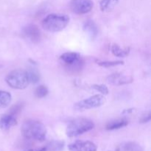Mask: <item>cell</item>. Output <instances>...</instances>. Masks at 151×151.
<instances>
[{
  "instance_id": "cell-23",
  "label": "cell",
  "mask_w": 151,
  "mask_h": 151,
  "mask_svg": "<svg viewBox=\"0 0 151 151\" xmlns=\"http://www.w3.org/2000/svg\"><path fill=\"white\" fill-rule=\"evenodd\" d=\"M22 107H23V104L22 103H17L16 105L13 106V107L10 109V112L9 114L13 116H16L18 114H19L21 112V111L22 110Z\"/></svg>"
},
{
  "instance_id": "cell-19",
  "label": "cell",
  "mask_w": 151,
  "mask_h": 151,
  "mask_svg": "<svg viewBox=\"0 0 151 151\" xmlns=\"http://www.w3.org/2000/svg\"><path fill=\"white\" fill-rule=\"evenodd\" d=\"M28 75V78H29V81L31 83H37L40 80V75L34 69H30L29 70L27 71Z\"/></svg>"
},
{
  "instance_id": "cell-17",
  "label": "cell",
  "mask_w": 151,
  "mask_h": 151,
  "mask_svg": "<svg viewBox=\"0 0 151 151\" xmlns=\"http://www.w3.org/2000/svg\"><path fill=\"white\" fill-rule=\"evenodd\" d=\"M121 151H143V148L138 143L128 142L122 145Z\"/></svg>"
},
{
  "instance_id": "cell-18",
  "label": "cell",
  "mask_w": 151,
  "mask_h": 151,
  "mask_svg": "<svg viewBox=\"0 0 151 151\" xmlns=\"http://www.w3.org/2000/svg\"><path fill=\"white\" fill-rule=\"evenodd\" d=\"M47 151H61L64 147V142L52 141L45 146Z\"/></svg>"
},
{
  "instance_id": "cell-13",
  "label": "cell",
  "mask_w": 151,
  "mask_h": 151,
  "mask_svg": "<svg viewBox=\"0 0 151 151\" xmlns=\"http://www.w3.org/2000/svg\"><path fill=\"white\" fill-rule=\"evenodd\" d=\"M128 124V121L125 118L122 119H117L114 120L110 121L108 122L106 125V128L108 131H114V130H118L120 128L127 126Z\"/></svg>"
},
{
  "instance_id": "cell-16",
  "label": "cell",
  "mask_w": 151,
  "mask_h": 151,
  "mask_svg": "<svg viewBox=\"0 0 151 151\" xmlns=\"http://www.w3.org/2000/svg\"><path fill=\"white\" fill-rule=\"evenodd\" d=\"M11 99L12 97L10 93L0 90V109L7 107L11 102Z\"/></svg>"
},
{
  "instance_id": "cell-8",
  "label": "cell",
  "mask_w": 151,
  "mask_h": 151,
  "mask_svg": "<svg viewBox=\"0 0 151 151\" xmlns=\"http://www.w3.org/2000/svg\"><path fill=\"white\" fill-rule=\"evenodd\" d=\"M134 79L131 75H127L122 73H114L107 78L109 83L114 86H122L131 83Z\"/></svg>"
},
{
  "instance_id": "cell-3",
  "label": "cell",
  "mask_w": 151,
  "mask_h": 151,
  "mask_svg": "<svg viewBox=\"0 0 151 151\" xmlns=\"http://www.w3.org/2000/svg\"><path fill=\"white\" fill-rule=\"evenodd\" d=\"M94 128V124L87 118H77L70 121L66 127V135L69 137H75L82 135Z\"/></svg>"
},
{
  "instance_id": "cell-12",
  "label": "cell",
  "mask_w": 151,
  "mask_h": 151,
  "mask_svg": "<svg viewBox=\"0 0 151 151\" xmlns=\"http://www.w3.org/2000/svg\"><path fill=\"white\" fill-rule=\"evenodd\" d=\"M83 30L87 33V35L91 38V39L94 40L97 38L98 35V27L95 22L92 20H88L84 23Z\"/></svg>"
},
{
  "instance_id": "cell-24",
  "label": "cell",
  "mask_w": 151,
  "mask_h": 151,
  "mask_svg": "<svg viewBox=\"0 0 151 151\" xmlns=\"http://www.w3.org/2000/svg\"><path fill=\"white\" fill-rule=\"evenodd\" d=\"M150 119H151V114L150 112H148L147 114L142 116L141 119H140V122H141V123H147V122H150Z\"/></svg>"
},
{
  "instance_id": "cell-20",
  "label": "cell",
  "mask_w": 151,
  "mask_h": 151,
  "mask_svg": "<svg viewBox=\"0 0 151 151\" xmlns=\"http://www.w3.org/2000/svg\"><path fill=\"white\" fill-rule=\"evenodd\" d=\"M96 63L99 66L105 68L112 67V66H116L119 65L124 64V62L122 60H116V61H100L99 60H96Z\"/></svg>"
},
{
  "instance_id": "cell-15",
  "label": "cell",
  "mask_w": 151,
  "mask_h": 151,
  "mask_svg": "<svg viewBox=\"0 0 151 151\" xmlns=\"http://www.w3.org/2000/svg\"><path fill=\"white\" fill-rule=\"evenodd\" d=\"M119 0H101L100 3V10L103 12H109L113 10Z\"/></svg>"
},
{
  "instance_id": "cell-21",
  "label": "cell",
  "mask_w": 151,
  "mask_h": 151,
  "mask_svg": "<svg viewBox=\"0 0 151 151\" xmlns=\"http://www.w3.org/2000/svg\"><path fill=\"white\" fill-rule=\"evenodd\" d=\"M48 88L45 86H39L38 88L35 89V94L38 98H43V97H46L48 94Z\"/></svg>"
},
{
  "instance_id": "cell-11",
  "label": "cell",
  "mask_w": 151,
  "mask_h": 151,
  "mask_svg": "<svg viewBox=\"0 0 151 151\" xmlns=\"http://www.w3.org/2000/svg\"><path fill=\"white\" fill-rule=\"evenodd\" d=\"M17 124V119L10 114H0V129L7 131Z\"/></svg>"
},
{
  "instance_id": "cell-4",
  "label": "cell",
  "mask_w": 151,
  "mask_h": 151,
  "mask_svg": "<svg viewBox=\"0 0 151 151\" xmlns=\"http://www.w3.org/2000/svg\"><path fill=\"white\" fill-rule=\"evenodd\" d=\"M6 83L15 89H24L29 85V81L27 71L16 69L7 75Z\"/></svg>"
},
{
  "instance_id": "cell-25",
  "label": "cell",
  "mask_w": 151,
  "mask_h": 151,
  "mask_svg": "<svg viewBox=\"0 0 151 151\" xmlns=\"http://www.w3.org/2000/svg\"><path fill=\"white\" fill-rule=\"evenodd\" d=\"M25 151H47L46 150V147H41V148L40 149H37V150H25Z\"/></svg>"
},
{
  "instance_id": "cell-14",
  "label": "cell",
  "mask_w": 151,
  "mask_h": 151,
  "mask_svg": "<svg viewBox=\"0 0 151 151\" xmlns=\"http://www.w3.org/2000/svg\"><path fill=\"white\" fill-rule=\"evenodd\" d=\"M111 52L113 53L114 55L119 58L126 57V56H128L130 53L129 47H126V48L125 49H122L119 45L115 44L111 46Z\"/></svg>"
},
{
  "instance_id": "cell-1",
  "label": "cell",
  "mask_w": 151,
  "mask_h": 151,
  "mask_svg": "<svg viewBox=\"0 0 151 151\" xmlns=\"http://www.w3.org/2000/svg\"><path fill=\"white\" fill-rule=\"evenodd\" d=\"M22 135L27 139L43 142L47 136V128L42 122L33 119L25 121L22 126Z\"/></svg>"
},
{
  "instance_id": "cell-5",
  "label": "cell",
  "mask_w": 151,
  "mask_h": 151,
  "mask_svg": "<svg viewBox=\"0 0 151 151\" xmlns=\"http://www.w3.org/2000/svg\"><path fill=\"white\" fill-rule=\"evenodd\" d=\"M60 59L66 69L70 72L75 73L81 71L83 67L84 61L79 53L73 52L63 53Z\"/></svg>"
},
{
  "instance_id": "cell-7",
  "label": "cell",
  "mask_w": 151,
  "mask_h": 151,
  "mask_svg": "<svg viewBox=\"0 0 151 151\" xmlns=\"http://www.w3.org/2000/svg\"><path fill=\"white\" fill-rule=\"evenodd\" d=\"M69 6L73 13L81 15L91 11L94 3L91 0H72Z\"/></svg>"
},
{
  "instance_id": "cell-6",
  "label": "cell",
  "mask_w": 151,
  "mask_h": 151,
  "mask_svg": "<svg viewBox=\"0 0 151 151\" xmlns=\"http://www.w3.org/2000/svg\"><path fill=\"white\" fill-rule=\"evenodd\" d=\"M105 102H106V98L104 97V96L101 95V94H96V95L91 96L88 98L75 103L74 106V109L76 111H80L88 110V109H96V108L103 106Z\"/></svg>"
},
{
  "instance_id": "cell-2",
  "label": "cell",
  "mask_w": 151,
  "mask_h": 151,
  "mask_svg": "<svg viewBox=\"0 0 151 151\" xmlns=\"http://www.w3.org/2000/svg\"><path fill=\"white\" fill-rule=\"evenodd\" d=\"M69 22V17L67 15L50 14L42 21V27L48 32H57L63 30Z\"/></svg>"
},
{
  "instance_id": "cell-9",
  "label": "cell",
  "mask_w": 151,
  "mask_h": 151,
  "mask_svg": "<svg viewBox=\"0 0 151 151\" xmlns=\"http://www.w3.org/2000/svg\"><path fill=\"white\" fill-rule=\"evenodd\" d=\"M69 151H97V147L90 141L78 140L68 146Z\"/></svg>"
},
{
  "instance_id": "cell-10",
  "label": "cell",
  "mask_w": 151,
  "mask_h": 151,
  "mask_svg": "<svg viewBox=\"0 0 151 151\" xmlns=\"http://www.w3.org/2000/svg\"><path fill=\"white\" fill-rule=\"evenodd\" d=\"M24 35L29 38L32 42L38 43L41 40V32L38 26L33 24L26 25L23 28Z\"/></svg>"
},
{
  "instance_id": "cell-22",
  "label": "cell",
  "mask_w": 151,
  "mask_h": 151,
  "mask_svg": "<svg viewBox=\"0 0 151 151\" xmlns=\"http://www.w3.org/2000/svg\"><path fill=\"white\" fill-rule=\"evenodd\" d=\"M92 88L95 89L96 91L101 93L102 94H104V95L109 94V89H108L107 86L106 85H103V84H99V85L98 84H94L92 86Z\"/></svg>"
}]
</instances>
